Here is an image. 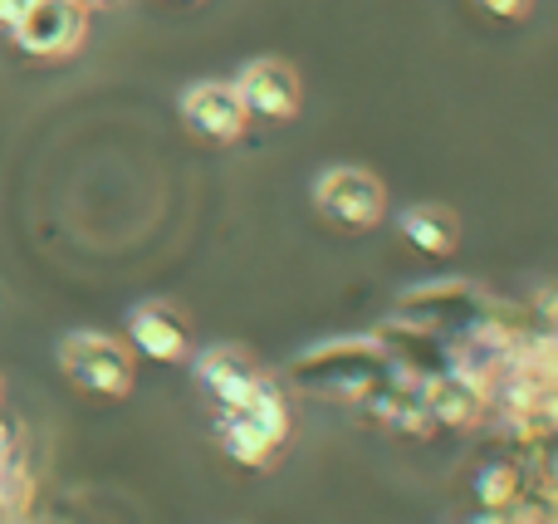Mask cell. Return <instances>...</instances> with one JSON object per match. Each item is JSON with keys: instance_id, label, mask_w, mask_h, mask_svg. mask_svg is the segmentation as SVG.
I'll list each match as a JSON object with an SVG mask.
<instances>
[{"instance_id": "cell-12", "label": "cell", "mask_w": 558, "mask_h": 524, "mask_svg": "<svg viewBox=\"0 0 558 524\" xmlns=\"http://www.w3.org/2000/svg\"><path fill=\"white\" fill-rule=\"evenodd\" d=\"M524 496V471L510 466V461H490V466L475 471V500L495 515H505L510 505H520Z\"/></svg>"}, {"instance_id": "cell-5", "label": "cell", "mask_w": 558, "mask_h": 524, "mask_svg": "<svg viewBox=\"0 0 558 524\" xmlns=\"http://www.w3.org/2000/svg\"><path fill=\"white\" fill-rule=\"evenodd\" d=\"M182 118L202 143H235L251 123V108L235 94V84H196L182 98Z\"/></svg>"}, {"instance_id": "cell-8", "label": "cell", "mask_w": 558, "mask_h": 524, "mask_svg": "<svg viewBox=\"0 0 558 524\" xmlns=\"http://www.w3.org/2000/svg\"><path fill=\"white\" fill-rule=\"evenodd\" d=\"M196 378L211 388V398L221 402V407H241V402L265 382L260 368L251 363V353H241V349H211L202 363H196Z\"/></svg>"}, {"instance_id": "cell-4", "label": "cell", "mask_w": 558, "mask_h": 524, "mask_svg": "<svg viewBox=\"0 0 558 524\" xmlns=\"http://www.w3.org/2000/svg\"><path fill=\"white\" fill-rule=\"evenodd\" d=\"M84 29H88V10H78L74 0H29L25 15L10 25V35H15V45L25 54L59 59L84 45Z\"/></svg>"}, {"instance_id": "cell-7", "label": "cell", "mask_w": 558, "mask_h": 524, "mask_svg": "<svg viewBox=\"0 0 558 524\" xmlns=\"http://www.w3.org/2000/svg\"><path fill=\"white\" fill-rule=\"evenodd\" d=\"M128 339H133L137 353H147L157 363H182L192 353V324L172 304H143L128 324Z\"/></svg>"}, {"instance_id": "cell-15", "label": "cell", "mask_w": 558, "mask_h": 524, "mask_svg": "<svg viewBox=\"0 0 558 524\" xmlns=\"http://www.w3.org/2000/svg\"><path fill=\"white\" fill-rule=\"evenodd\" d=\"M25 5H29V0H0V29L15 25V20L25 15Z\"/></svg>"}, {"instance_id": "cell-6", "label": "cell", "mask_w": 558, "mask_h": 524, "mask_svg": "<svg viewBox=\"0 0 558 524\" xmlns=\"http://www.w3.org/2000/svg\"><path fill=\"white\" fill-rule=\"evenodd\" d=\"M235 94L245 98L251 118H275V123H284V118L299 113L304 88H299L294 64H284V59H255V64H245Z\"/></svg>"}, {"instance_id": "cell-14", "label": "cell", "mask_w": 558, "mask_h": 524, "mask_svg": "<svg viewBox=\"0 0 558 524\" xmlns=\"http://www.w3.org/2000/svg\"><path fill=\"white\" fill-rule=\"evenodd\" d=\"M475 5H481L485 15H495V20H524L534 0H475Z\"/></svg>"}, {"instance_id": "cell-11", "label": "cell", "mask_w": 558, "mask_h": 524, "mask_svg": "<svg viewBox=\"0 0 558 524\" xmlns=\"http://www.w3.org/2000/svg\"><path fill=\"white\" fill-rule=\"evenodd\" d=\"M397 226H402V241L416 245L422 255H432V260H441V255H451L461 245V221L446 206H407Z\"/></svg>"}, {"instance_id": "cell-13", "label": "cell", "mask_w": 558, "mask_h": 524, "mask_svg": "<svg viewBox=\"0 0 558 524\" xmlns=\"http://www.w3.org/2000/svg\"><path fill=\"white\" fill-rule=\"evenodd\" d=\"M35 500V476L25 471L20 456H0V520H15L25 515V505Z\"/></svg>"}, {"instance_id": "cell-9", "label": "cell", "mask_w": 558, "mask_h": 524, "mask_svg": "<svg viewBox=\"0 0 558 524\" xmlns=\"http://www.w3.org/2000/svg\"><path fill=\"white\" fill-rule=\"evenodd\" d=\"M422 402H426V412H432L436 427H471L485 407V392L475 388L471 378H461V373H446V378L426 382Z\"/></svg>"}, {"instance_id": "cell-3", "label": "cell", "mask_w": 558, "mask_h": 524, "mask_svg": "<svg viewBox=\"0 0 558 524\" xmlns=\"http://www.w3.org/2000/svg\"><path fill=\"white\" fill-rule=\"evenodd\" d=\"M299 382H314L328 392H373L383 388V343H333V349H314L299 358Z\"/></svg>"}, {"instance_id": "cell-10", "label": "cell", "mask_w": 558, "mask_h": 524, "mask_svg": "<svg viewBox=\"0 0 558 524\" xmlns=\"http://www.w3.org/2000/svg\"><path fill=\"white\" fill-rule=\"evenodd\" d=\"M216 437H221L226 456L241 461V466H265V461L284 447V441H279L275 431H265L245 407H221V427H216Z\"/></svg>"}, {"instance_id": "cell-2", "label": "cell", "mask_w": 558, "mask_h": 524, "mask_svg": "<svg viewBox=\"0 0 558 524\" xmlns=\"http://www.w3.org/2000/svg\"><path fill=\"white\" fill-rule=\"evenodd\" d=\"M314 206L324 221L338 226V231H373L387 211V192L373 172H363V167H333V172L318 176Z\"/></svg>"}, {"instance_id": "cell-1", "label": "cell", "mask_w": 558, "mask_h": 524, "mask_svg": "<svg viewBox=\"0 0 558 524\" xmlns=\"http://www.w3.org/2000/svg\"><path fill=\"white\" fill-rule=\"evenodd\" d=\"M59 368L78 392L94 398H128L133 388V353L108 333H69L59 349Z\"/></svg>"}, {"instance_id": "cell-16", "label": "cell", "mask_w": 558, "mask_h": 524, "mask_svg": "<svg viewBox=\"0 0 558 524\" xmlns=\"http://www.w3.org/2000/svg\"><path fill=\"white\" fill-rule=\"evenodd\" d=\"M78 10H104V5H113V0H74Z\"/></svg>"}]
</instances>
